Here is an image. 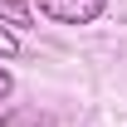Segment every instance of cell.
<instances>
[{
  "mask_svg": "<svg viewBox=\"0 0 127 127\" xmlns=\"http://www.w3.org/2000/svg\"><path fill=\"white\" fill-rule=\"evenodd\" d=\"M34 10L54 25H93V20H103L108 0H34Z\"/></svg>",
  "mask_w": 127,
  "mask_h": 127,
  "instance_id": "1",
  "label": "cell"
},
{
  "mask_svg": "<svg viewBox=\"0 0 127 127\" xmlns=\"http://www.w3.org/2000/svg\"><path fill=\"white\" fill-rule=\"evenodd\" d=\"M0 127H49L39 108H0Z\"/></svg>",
  "mask_w": 127,
  "mask_h": 127,
  "instance_id": "2",
  "label": "cell"
},
{
  "mask_svg": "<svg viewBox=\"0 0 127 127\" xmlns=\"http://www.w3.org/2000/svg\"><path fill=\"white\" fill-rule=\"evenodd\" d=\"M0 20L10 30H30V5L25 0H0Z\"/></svg>",
  "mask_w": 127,
  "mask_h": 127,
  "instance_id": "3",
  "label": "cell"
},
{
  "mask_svg": "<svg viewBox=\"0 0 127 127\" xmlns=\"http://www.w3.org/2000/svg\"><path fill=\"white\" fill-rule=\"evenodd\" d=\"M15 54H20V34L10 25H0V59H15Z\"/></svg>",
  "mask_w": 127,
  "mask_h": 127,
  "instance_id": "4",
  "label": "cell"
},
{
  "mask_svg": "<svg viewBox=\"0 0 127 127\" xmlns=\"http://www.w3.org/2000/svg\"><path fill=\"white\" fill-rule=\"evenodd\" d=\"M15 93V73H10V68H5V64H0V103H5V98Z\"/></svg>",
  "mask_w": 127,
  "mask_h": 127,
  "instance_id": "5",
  "label": "cell"
}]
</instances>
